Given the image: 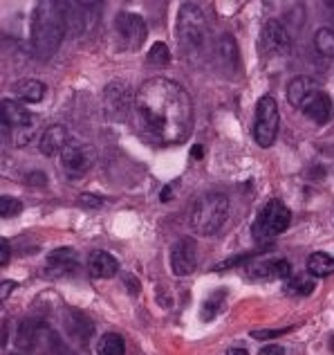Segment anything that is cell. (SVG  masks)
I'll return each instance as SVG.
<instances>
[{
  "label": "cell",
  "mask_w": 334,
  "mask_h": 355,
  "mask_svg": "<svg viewBox=\"0 0 334 355\" xmlns=\"http://www.w3.org/2000/svg\"><path fill=\"white\" fill-rule=\"evenodd\" d=\"M23 211V202L12 196H0V216L3 218H14Z\"/></svg>",
  "instance_id": "cell-29"
},
{
  "label": "cell",
  "mask_w": 334,
  "mask_h": 355,
  "mask_svg": "<svg viewBox=\"0 0 334 355\" xmlns=\"http://www.w3.org/2000/svg\"><path fill=\"white\" fill-rule=\"evenodd\" d=\"M263 254L254 257L247 266H243L249 279L267 282V279H287L292 275V263L287 259H261Z\"/></svg>",
  "instance_id": "cell-16"
},
{
  "label": "cell",
  "mask_w": 334,
  "mask_h": 355,
  "mask_svg": "<svg viewBox=\"0 0 334 355\" xmlns=\"http://www.w3.org/2000/svg\"><path fill=\"white\" fill-rule=\"evenodd\" d=\"M296 108L301 110L305 119L312 121V124H317V126H326L332 119V97L328 95V92H323L319 86L314 90H310Z\"/></svg>",
  "instance_id": "cell-15"
},
{
  "label": "cell",
  "mask_w": 334,
  "mask_h": 355,
  "mask_svg": "<svg viewBox=\"0 0 334 355\" xmlns=\"http://www.w3.org/2000/svg\"><path fill=\"white\" fill-rule=\"evenodd\" d=\"M113 30L122 50H139L146 41L148 27L146 21L135 12H119L115 16Z\"/></svg>",
  "instance_id": "cell-9"
},
{
  "label": "cell",
  "mask_w": 334,
  "mask_h": 355,
  "mask_svg": "<svg viewBox=\"0 0 334 355\" xmlns=\"http://www.w3.org/2000/svg\"><path fill=\"white\" fill-rule=\"evenodd\" d=\"M285 349L278 347V344H269V347H263L261 349V355H283Z\"/></svg>",
  "instance_id": "cell-35"
},
{
  "label": "cell",
  "mask_w": 334,
  "mask_h": 355,
  "mask_svg": "<svg viewBox=\"0 0 334 355\" xmlns=\"http://www.w3.org/2000/svg\"><path fill=\"white\" fill-rule=\"evenodd\" d=\"M148 61L155 63V65H169L171 63V52H169V45L157 41L151 45V52H148Z\"/></svg>",
  "instance_id": "cell-28"
},
{
  "label": "cell",
  "mask_w": 334,
  "mask_h": 355,
  "mask_svg": "<svg viewBox=\"0 0 334 355\" xmlns=\"http://www.w3.org/2000/svg\"><path fill=\"white\" fill-rule=\"evenodd\" d=\"M97 353L99 355H124V338L119 333H106L101 335V340L97 342Z\"/></svg>",
  "instance_id": "cell-26"
},
{
  "label": "cell",
  "mask_w": 334,
  "mask_h": 355,
  "mask_svg": "<svg viewBox=\"0 0 334 355\" xmlns=\"http://www.w3.org/2000/svg\"><path fill=\"white\" fill-rule=\"evenodd\" d=\"M88 272L95 279H113L119 272V261L104 250H92L88 257Z\"/></svg>",
  "instance_id": "cell-20"
},
{
  "label": "cell",
  "mask_w": 334,
  "mask_h": 355,
  "mask_svg": "<svg viewBox=\"0 0 334 355\" xmlns=\"http://www.w3.org/2000/svg\"><path fill=\"white\" fill-rule=\"evenodd\" d=\"M171 272L175 277H189L196 272L198 268V245L191 236H182L180 241L173 243L171 248Z\"/></svg>",
  "instance_id": "cell-14"
},
{
  "label": "cell",
  "mask_w": 334,
  "mask_h": 355,
  "mask_svg": "<svg viewBox=\"0 0 334 355\" xmlns=\"http://www.w3.org/2000/svg\"><path fill=\"white\" fill-rule=\"evenodd\" d=\"M227 353H229V355H247V349H243V347H236V349H229Z\"/></svg>",
  "instance_id": "cell-39"
},
{
  "label": "cell",
  "mask_w": 334,
  "mask_h": 355,
  "mask_svg": "<svg viewBox=\"0 0 334 355\" xmlns=\"http://www.w3.org/2000/svg\"><path fill=\"white\" fill-rule=\"evenodd\" d=\"M317 86H319V83L314 79H310V77H294L290 83H287V101H290V104L296 108L301 104V99Z\"/></svg>",
  "instance_id": "cell-23"
},
{
  "label": "cell",
  "mask_w": 334,
  "mask_h": 355,
  "mask_svg": "<svg viewBox=\"0 0 334 355\" xmlns=\"http://www.w3.org/2000/svg\"><path fill=\"white\" fill-rule=\"evenodd\" d=\"M213 57L218 59L220 68H225L229 72H236L240 68V54L238 45L231 34H220L218 41L213 43Z\"/></svg>",
  "instance_id": "cell-19"
},
{
  "label": "cell",
  "mask_w": 334,
  "mask_h": 355,
  "mask_svg": "<svg viewBox=\"0 0 334 355\" xmlns=\"http://www.w3.org/2000/svg\"><path fill=\"white\" fill-rule=\"evenodd\" d=\"M229 218V196L204 191L191 207V227L200 236H216Z\"/></svg>",
  "instance_id": "cell-4"
},
{
  "label": "cell",
  "mask_w": 334,
  "mask_h": 355,
  "mask_svg": "<svg viewBox=\"0 0 334 355\" xmlns=\"http://www.w3.org/2000/svg\"><path fill=\"white\" fill-rule=\"evenodd\" d=\"M131 121L153 146H178L193 133V101L178 81L153 77L137 88Z\"/></svg>",
  "instance_id": "cell-1"
},
{
  "label": "cell",
  "mask_w": 334,
  "mask_h": 355,
  "mask_svg": "<svg viewBox=\"0 0 334 355\" xmlns=\"http://www.w3.org/2000/svg\"><path fill=\"white\" fill-rule=\"evenodd\" d=\"M278 124H281V113L274 97H261L256 104V119H254V139L261 148L274 146L278 137Z\"/></svg>",
  "instance_id": "cell-7"
},
{
  "label": "cell",
  "mask_w": 334,
  "mask_h": 355,
  "mask_svg": "<svg viewBox=\"0 0 334 355\" xmlns=\"http://www.w3.org/2000/svg\"><path fill=\"white\" fill-rule=\"evenodd\" d=\"M124 284H126V291L131 295H139V279L133 275H124Z\"/></svg>",
  "instance_id": "cell-33"
},
{
  "label": "cell",
  "mask_w": 334,
  "mask_h": 355,
  "mask_svg": "<svg viewBox=\"0 0 334 355\" xmlns=\"http://www.w3.org/2000/svg\"><path fill=\"white\" fill-rule=\"evenodd\" d=\"M45 344H54L57 351H66L59 338L50 331L43 320H21L16 326V349L18 351H36L45 349Z\"/></svg>",
  "instance_id": "cell-8"
},
{
  "label": "cell",
  "mask_w": 334,
  "mask_h": 355,
  "mask_svg": "<svg viewBox=\"0 0 334 355\" xmlns=\"http://www.w3.org/2000/svg\"><path fill=\"white\" fill-rule=\"evenodd\" d=\"M160 200H162V202H169V200H173V187H164L162 193H160Z\"/></svg>",
  "instance_id": "cell-37"
},
{
  "label": "cell",
  "mask_w": 334,
  "mask_h": 355,
  "mask_svg": "<svg viewBox=\"0 0 334 355\" xmlns=\"http://www.w3.org/2000/svg\"><path fill=\"white\" fill-rule=\"evenodd\" d=\"M225 299H227V291H216L211 293L207 299L202 302V311H200V317L202 322H213L216 317L222 313V308H225Z\"/></svg>",
  "instance_id": "cell-25"
},
{
  "label": "cell",
  "mask_w": 334,
  "mask_h": 355,
  "mask_svg": "<svg viewBox=\"0 0 334 355\" xmlns=\"http://www.w3.org/2000/svg\"><path fill=\"white\" fill-rule=\"evenodd\" d=\"M14 90L23 101H27V104H39V101H43V97H45V83L36 81V79L21 81Z\"/></svg>",
  "instance_id": "cell-24"
},
{
  "label": "cell",
  "mask_w": 334,
  "mask_h": 355,
  "mask_svg": "<svg viewBox=\"0 0 334 355\" xmlns=\"http://www.w3.org/2000/svg\"><path fill=\"white\" fill-rule=\"evenodd\" d=\"M263 50L269 59H287L294 50V41H292V32L287 27L276 21V18H269L263 25V36H261Z\"/></svg>",
  "instance_id": "cell-12"
},
{
  "label": "cell",
  "mask_w": 334,
  "mask_h": 355,
  "mask_svg": "<svg viewBox=\"0 0 334 355\" xmlns=\"http://www.w3.org/2000/svg\"><path fill=\"white\" fill-rule=\"evenodd\" d=\"M7 344V324H3V347Z\"/></svg>",
  "instance_id": "cell-40"
},
{
  "label": "cell",
  "mask_w": 334,
  "mask_h": 355,
  "mask_svg": "<svg viewBox=\"0 0 334 355\" xmlns=\"http://www.w3.org/2000/svg\"><path fill=\"white\" fill-rule=\"evenodd\" d=\"M61 169L70 180H77V178L86 175L92 164L97 162V148L92 144H83V142H70L66 146V151L61 155Z\"/></svg>",
  "instance_id": "cell-11"
},
{
  "label": "cell",
  "mask_w": 334,
  "mask_h": 355,
  "mask_svg": "<svg viewBox=\"0 0 334 355\" xmlns=\"http://www.w3.org/2000/svg\"><path fill=\"white\" fill-rule=\"evenodd\" d=\"M133 90L126 81H110L104 90V108L106 117L115 124L131 119V108H133Z\"/></svg>",
  "instance_id": "cell-10"
},
{
  "label": "cell",
  "mask_w": 334,
  "mask_h": 355,
  "mask_svg": "<svg viewBox=\"0 0 334 355\" xmlns=\"http://www.w3.org/2000/svg\"><path fill=\"white\" fill-rule=\"evenodd\" d=\"M314 48L323 57H334V32L332 27H321V30L314 34Z\"/></svg>",
  "instance_id": "cell-27"
},
{
  "label": "cell",
  "mask_w": 334,
  "mask_h": 355,
  "mask_svg": "<svg viewBox=\"0 0 334 355\" xmlns=\"http://www.w3.org/2000/svg\"><path fill=\"white\" fill-rule=\"evenodd\" d=\"M204 155V146H200V144H196V146H193L191 148V157H193V160H200V157Z\"/></svg>",
  "instance_id": "cell-38"
},
{
  "label": "cell",
  "mask_w": 334,
  "mask_h": 355,
  "mask_svg": "<svg viewBox=\"0 0 334 355\" xmlns=\"http://www.w3.org/2000/svg\"><path fill=\"white\" fill-rule=\"evenodd\" d=\"M68 34V21L63 3L43 0L36 3L32 14V52L39 61H48L59 52Z\"/></svg>",
  "instance_id": "cell-2"
},
{
  "label": "cell",
  "mask_w": 334,
  "mask_h": 355,
  "mask_svg": "<svg viewBox=\"0 0 334 355\" xmlns=\"http://www.w3.org/2000/svg\"><path fill=\"white\" fill-rule=\"evenodd\" d=\"M305 272L312 275L314 279H323L330 277L334 272V259L328 252H314L308 257V263H305Z\"/></svg>",
  "instance_id": "cell-21"
},
{
  "label": "cell",
  "mask_w": 334,
  "mask_h": 355,
  "mask_svg": "<svg viewBox=\"0 0 334 355\" xmlns=\"http://www.w3.org/2000/svg\"><path fill=\"white\" fill-rule=\"evenodd\" d=\"M175 36L182 50V57L189 61H202L213 54V36L211 23L200 5L187 3L180 7Z\"/></svg>",
  "instance_id": "cell-3"
},
{
  "label": "cell",
  "mask_w": 334,
  "mask_h": 355,
  "mask_svg": "<svg viewBox=\"0 0 334 355\" xmlns=\"http://www.w3.org/2000/svg\"><path fill=\"white\" fill-rule=\"evenodd\" d=\"M25 182L32 184V187H45L48 184V175H45L43 171H30L25 175Z\"/></svg>",
  "instance_id": "cell-32"
},
{
  "label": "cell",
  "mask_w": 334,
  "mask_h": 355,
  "mask_svg": "<svg viewBox=\"0 0 334 355\" xmlns=\"http://www.w3.org/2000/svg\"><path fill=\"white\" fill-rule=\"evenodd\" d=\"M79 202L83 205V207H92V209H97L104 205V198L101 196H95V193H81L79 196Z\"/></svg>",
  "instance_id": "cell-31"
},
{
  "label": "cell",
  "mask_w": 334,
  "mask_h": 355,
  "mask_svg": "<svg viewBox=\"0 0 334 355\" xmlns=\"http://www.w3.org/2000/svg\"><path fill=\"white\" fill-rule=\"evenodd\" d=\"M292 331V326H287V329H272V331H252V338L256 340H274V338H281V335L285 333H290Z\"/></svg>",
  "instance_id": "cell-30"
},
{
  "label": "cell",
  "mask_w": 334,
  "mask_h": 355,
  "mask_svg": "<svg viewBox=\"0 0 334 355\" xmlns=\"http://www.w3.org/2000/svg\"><path fill=\"white\" fill-rule=\"evenodd\" d=\"M0 117H3V126L9 130L16 146L30 144V139L36 133V117L30 110L18 104V101L3 99V104H0Z\"/></svg>",
  "instance_id": "cell-6"
},
{
  "label": "cell",
  "mask_w": 334,
  "mask_h": 355,
  "mask_svg": "<svg viewBox=\"0 0 334 355\" xmlns=\"http://www.w3.org/2000/svg\"><path fill=\"white\" fill-rule=\"evenodd\" d=\"M290 225H292L290 207H287L283 200L272 198V200H267V205L261 209V214H258V218L254 220L252 234L258 243H269L272 239L281 236L283 232H287Z\"/></svg>",
  "instance_id": "cell-5"
},
{
  "label": "cell",
  "mask_w": 334,
  "mask_h": 355,
  "mask_svg": "<svg viewBox=\"0 0 334 355\" xmlns=\"http://www.w3.org/2000/svg\"><path fill=\"white\" fill-rule=\"evenodd\" d=\"M70 142H72V137L68 133V128L61 126V124H54L50 128H45V133L41 135L39 151L43 155H48V157H57V155H61L63 151H66V146Z\"/></svg>",
  "instance_id": "cell-18"
},
{
  "label": "cell",
  "mask_w": 334,
  "mask_h": 355,
  "mask_svg": "<svg viewBox=\"0 0 334 355\" xmlns=\"http://www.w3.org/2000/svg\"><path fill=\"white\" fill-rule=\"evenodd\" d=\"M61 326L68 338L72 342H77L81 349H86L92 342V338H95V324H92V320L86 313L77 311V308H63Z\"/></svg>",
  "instance_id": "cell-13"
},
{
  "label": "cell",
  "mask_w": 334,
  "mask_h": 355,
  "mask_svg": "<svg viewBox=\"0 0 334 355\" xmlns=\"http://www.w3.org/2000/svg\"><path fill=\"white\" fill-rule=\"evenodd\" d=\"M0 248H3V250H0V263L7 266V263H9V259H12V248H9L7 239L0 241Z\"/></svg>",
  "instance_id": "cell-34"
},
{
  "label": "cell",
  "mask_w": 334,
  "mask_h": 355,
  "mask_svg": "<svg viewBox=\"0 0 334 355\" xmlns=\"http://www.w3.org/2000/svg\"><path fill=\"white\" fill-rule=\"evenodd\" d=\"M317 291V279L312 275H290L285 279V293L287 295H294V297H308Z\"/></svg>",
  "instance_id": "cell-22"
},
{
  "label": "cell",
  "mask_w": 334,
  "mask_h": 355,
  "mask_svg": "<svg viewBox=\"0 0 334 355\" xmlns=\"http://www.w3.org/2000/svg\"><path fill=\"white\" fill-rule=\"evenodd\" d=\"M14 288H16V282H3V295H0V297L7 299L9 295H12Z\"/></svg>",
  "instance_id": "cell-36"
},
{
  "label": "cell",
  "mask_w": 334,
  "mask_h": 355,
  "mask_svg": "<svg viewBox=\"0 0 334 355\" xmlns=\"http://www.w3.org/2000/svg\"><path fill=\"white\" fill-rule=\"evenodd\" d=\"M45 272L50 277H72L79 272L81 268V259L77 254V250L74 248H57L52 250L48 259H45Z\"/></svg>",
  "instance_id": "cell-17"
}]
</instances>
